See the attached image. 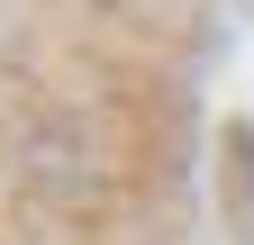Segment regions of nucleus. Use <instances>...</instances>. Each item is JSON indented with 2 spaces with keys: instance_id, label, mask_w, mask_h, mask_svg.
Returning <instances> with one entry per match:
<instances>
[]
</instances>
